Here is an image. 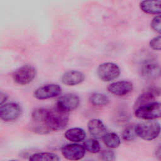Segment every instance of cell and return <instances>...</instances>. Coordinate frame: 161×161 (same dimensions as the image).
<instances>
[{"mask_svg":"<svg viewBox=\"0 0 161 161\" xmlns=\"http://www.w3.org/2000/svg\"><path fill=\"white\" fill-rule=\"evenodd\" d=\"M21 114V106L16 103H8L1 105L0 116L4 121H14L20 116Z\"/></svg>","mask_w":161,"mask_h":161,"instance_id":"cell-9","label":"cell"},{"mask_svg":"<svg viewBox=\"0 0 161 161\" xmlns=\"http://www.w3.org/2000/svg\"><path fill=\"white\" fill-rule=\"evenodd\" d=\"M137 136L146 141H152L157 138L161 133L160 124L154 120H148L135 125Z\"/></svg>","mask_w":161,"mask_h":161,"instance_id":"cell-1","label":"cell"},{"mask_svg":"<svg viewBox=\"0 0 161 161\" xmlns=\"http://www.w3.org/2000/svg\"><path fill=\"white\" fill-rule=\"evenodd\" d=\"M149 46L154 50H161V35L151 39L149 42Z\"/></svg>","mask_w":161,"mask_h":161,"instance_id":"cell-25","label":"cell"},{"mask_svg":"<svg viewBox=\"0 0 161 161\" xmlns=\"http://www.w3.org/2000/svg\"><path fill=\"white\" fill-rule=\"evenodd\" d=\"M61 152L66 159L70 161H77L84 157L86 150L82 145L72 143L64 145L61 148Z\"/></svg>","mask_w":161,"mask_h":161,"instance_id":"cell-8","label":"cell"},{"mask_svg":"<svg viewBox=\"0 0 161 161\" xmlns=\"http://www.w3.org/2000/svg\"><path fill=\"white\" fill-rule=\"evenodd\" d=\"M83 147L86 151L92 153H97L100 152L99 143L95 138L86 140L83 143Z\"/></svg>","mask_w":161,"mask_h":161,"instance_id":"cell-21","label":"cell"},{"mask_svg":"<svg viewBox=\"0 0 161 161\" xmlns=\"http://www.w3.org/2000/svg\"><path fill=\"white\" fill-rule=\"evenodd\" d=\"M8 161H18V160H8Z\"/></svg>","mask_w":161,"mask_h":161,"instance_id":"cell-28","label":"cell"},{"mask_svg":"<svg viewBox=\"0 0 161 161\" xmlns=\"http://www.w3.org/2000/svg\"><path fill=\"white\" fill-rule=\"evenodd\" d=\"M160 94L161 89L158 87L150 88L147 91L143 92L136 99L134 105L135 109L154 102L155 97Z\"/></svg>","mask_w":161,"mask_h":161,"instance_id":"cell-12","label":"cell"},{"mask_svg":"<svg viewBox=\"0 0 161 161\" xmlns=\"http://www.w3.org/2000/svg\"><path fill=\"white\" fill-rule=\"evenodd\" d=\"M85 79L84 74L78 70H69L62 77V82L67 86H76L82 83Z\"/></svg>","mask_w":161,"mask_h":161,"instance_id":"cell-15","label":"cell"},{"mask_svg":"<svg viewBox=\"0 0 161 161\" xmlns=\"http://www.w3.org/2000/svg\"><path fill=\"white\" fill-rule=\"evenodd\" d=\"M69 122V112L57 106L48 109V123L51 131L63 130Z\"/></svg>","mask_w":161,"mask_h":161,"instance_id":"cell-3","label":"cell"},{"mask_svg":"<svg viewBox=\"0 0 161 161\" xmlns=\"http://www.w3.org/2000/svg\"><path fill=\"white\" fill-rule=\"evenodd\" d=\"M133 84L128 80H119L111 83L108 87V91L115 96H123L131 92L133 90Z\"/></svg>","mask_w":161,"mask_h":161,"instance_id":"cell-11","label":"cell"},{"mask_svg":"<svg viewBox=\"0 0 161 161\" xmlns=\"http://www.w3.org/2000/svg\"><path fill=\"white\" fill-rule=\"evenodd\" d=\"M100 157L103 161H114L115 154L111 150H103L100 153Z\"/></svg>","mask_w":161,"mask_h":161,"instance_id":"cell-23","label":"cell"},{"mask_svg":"<svg viewBox=\"0 0 161 161\" xmlns=\"http://www.w3.org/2000/svg\"><path fill=\"white\" fill-rule=\"evenodd\" d=\"M103 140L105 145L109 148H118L121 143L119 136L114 132L106 133L103 137Z\"/></svg>","mask_w":161,"mask_h":161,"instance_id":"cell-19","label":"cell"},{"mask_svg":"<svg viewBox=\"0 0 161 161\" xmlns=\"http://www.w3.org/2000/svg\"><path fill=\"white\" fill-rule=\"evenodd\" d=\"M79 102L80 99L77 95L74 93H68L61 96L58 99L56 106L69 113L78 107Z\"/></svg>","mask_w":161,"mask_h":161,"instance_id":"cell-10","label":"cell"},{"mask_svg":"<svg viewBox=\"0 0 161 161\" xmlns=\"http://www.w3.org/2000/svg\"><path fill=\"white\" fill-rule=\"evenodd\" d=\"M62 93L61 87L55 84H46L37 88L33 94L34 97L39 100H45L59 96Z\"/></svg>","mask_w":161,"mask_h":161,"instance_id":"cell-7","label":"cell"},{"mask_svg":"<svg viewBox=\"0 0 161 161\" xmlns=\"http://www.w3.org/2000/svg\"><path fill=\"white\" fill-rule=\"evenodd\" d=\"M152 28L161 35V14L155 16L150 23Z\"/></svg>","mask_w":161,"mask_h":161,"instance_id":"cell-24","label":"cell"},{"mask_svg":"<svg viewBox=\"0 0 161 161\" xmlns=\"http://www.w3.org/2000/svg\"><path fill=\"white\" fill-rule=\"evenodd\" d=\"M36 75V69L30 65H25L16 69L13 74L14 81L19 85H26L30 83Z\"/></svg>","mask_w":161,"mask_h":161,"instance_id":"cell-6","label":"cell"},{"mask_svg":"<svg viewBox=\"0 0 161 161\" xmlns=\"http://www.w3.org/2000/svg\"><path fill=\"white\" fill-rule=\"evenodd\" d=\"M155 156L158 160L161 161V144L156 148L155 151Z\"/></svg>","mask_w":161,"mask_h":161,"instance_id":"cell-26","label":"cell"},{"mask_svg":"<svg viewBox=\"0 0 161 161\" xmlns=\"http://www.w3.org/2000/svg\"><path fill=\"white\" fill-rule=\"evenodd\" d=\"M141 10L150 14H161V1H142L140 3Z\"/></svg>","mask_w":161,"mask_h":161,"instance_id":"cell-16","label":"cell"},{"mask_svg":"<svg viewBox=\"0 0 161 161\" xmlns=\"http://www.w3.org/2000/svg\"><path fill=\"white\" fill-rule=\"evenodd\" d=\"M86 136L85 131L79 127H74L68 129L64 133V136L68 140L72 142H80L83 141Z\"/></svg>","mask_w":161,"mask_h":161,"instance_id":"cell-17","label":"cell"},{"mask_svg":"<svg viewBox=\"0 0 161 161\" xmlns=\"http://www.w3.org/2000/svg\"><path fill=\"white\" fill-rule=\"evenodd\" d=\"M88 161H91V160H88Z\"/></svg>","mask_w":161,"mask_h":161,"instance_id":"cell-29","label":"cell"},{"mask_svg":"<svg viewBox=\"0 0 161 161\" xmlns=\"http://www.w3.org/2000/svg\"><path fill=\"white\" fill-rule=\"evenodd\" d=\"M120 74L119 66L113 62H104L97 69V75L103 82H110L117 79Z\"/></svg>","mask_w":161,"mask_h":161,"instance_id":"cell-5","label":"cell"},{"mask_svg":"<svg viewBox=\"0 0 161 161\" xmlns=\"http://www.w3.org/2000/svg\"><path fill=\"white\" fill-rule=\"evenodd\" d=\"M87 128L90 134L94 138H103L104 135L107 133L106 127L103 122L97 118L90 119L87 123Z\"/></svg>","mask_w":161,"mask_h":161,"instance_id":"cell-14","label":"cell"},{"mask_svg":"<svg viewBox=\"0 0 161 161\" xmlns=\"http://www.w3.org/2000/svg\"><path fill=\"white\" fill-rule=\"evenodd\" d=\"M29 161H60V158L55 153L42 152L32 154L29 158Z\"/></svg>","mask_w":161,"mask_h":161,"instance_id":"cell-18","label":"cell"},{"mask_svg":"<svg viewBox=\"0 0 161 161\" xmlns=\"http://www.w3.org/2000/svg\"><path fill=\"white\" fill-rule=\"evenodd\" d=\"M47 108H36L31 114V128L33 131L39 134H47L50 131L48 125Z\"/></svg>","mask_w":161,"mask_h":161,"instance_id":"cell-2","label":"cell"},{"mask_svg":"<svg viewBox=\"0 0 161 161\" xmlns=\"http://www.w3.org/2000/svg\"><path fill=\"white\" fill-rule=\"evenodd\" d=\"M90 103L96 106H104L109 104V97L100 92H94L89 97Z\"/></svg>","mask_w":161,"mask_h":161,"instance_id":"cell-20","label":"cell"},{"mask_svg":"<svg viewBox=\"0 0 161 161\" xmlns=\"http://www.w3.org/2000/svg\"><path fill=\"white\" fill-rule=\"evenodd\" d=\"M8 99V96L5 93L1 92V96H0V101H1V105L4 104V103L6 102V101Z\"/></svg>","mask_w":161,"mask_h":161,"instance_id":"cell-27","label":"cell"},{"mask_svg":"<svg viewBox=\"0 0 161 161\" xmlns=\"http://www.w3.org/2000/svg\"><path fill=\"white\" fill-rule=\"evenodd\" d=\"M142 75L147 79H157L161 77V66L153 62H145L141 67Z\"/></svg>","mask_w":161,"mask_h":161,"instance_id":"cell-13","label":"cell"},{"mask_svg":"<svg viewBox=\"0 0 161 161\" xmlns=\"http://www.w3.org/2000/svg\"><path fill=\"white\" fill-rule=\"evenodd\" d=\"M137 136L135 131V125H128L123 129L122 132V137L125 141L134 140Z\"/></svg>","mask_w":161,"mask_h":161,"instance_id":"cell-22","label":"cell"},{"mask_svg":"<svg viewBox=\"0 0 161 161\" xmlns=\"http://www.w3.org/2000/svg\"><path fill=\"white\" fill-rule=\"evenodd\" d=\"M135 115L138 118L154 120L161 118V103L154 101L135 109Z\"/></svg>","mask_w":161,"mask_h":161,"instance_id":"cell-4","label":"cell"}]
</instances>
